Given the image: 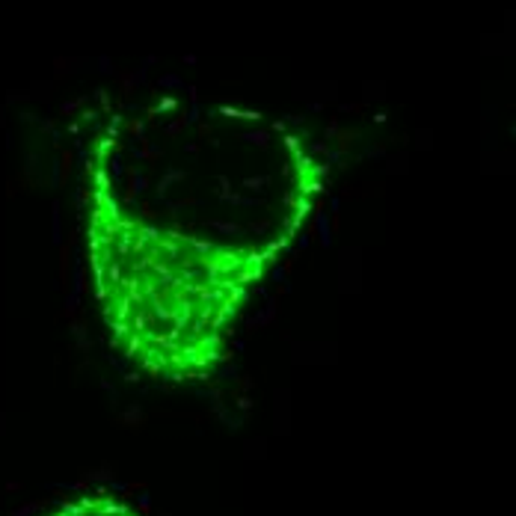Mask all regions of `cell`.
<instances>
[{"label":"cell","mask_w":516,"mask_h":516,"mask_svg":"<svg viewBox=\"0 0 516 516\" xmlns=\"http://www.w3.org/2000/svg\"><path fill=\"white\" fill-rule=\"evenodd\" d=\"M95 142L92 169L128 211L190 241L279 258L311 220L324 166L282 119L225 101L169 98L139 131Z\"/></svg>","instance_id":"6da1fadb"},{"label":"cell","mask_w":516,"mask_h":516,"mask_svg":"<svg viewBox=\"0 0 516 516\" xmlns=\"http://www.w3.org/2000/svg\"><path fill=\"white\" fill-rule=\"evenodd\" d=\"M83 241L113 347L169 383L220 368L241 309L276 267L270 255L208 246L128 211L92 169H83Z\"/></svg>","instance_id":"7a4b0ae2"},{"label":"cell","mask_w":516,"mask_h":516,"mask_svg":"<svg viewBox=\"0 0 516 516\" xmlns=\"http://www.w3.org/2000/svg\"><path fill=\"white\" fill-rule=\"evenodd\" d=\"M45 516H142V513L113 493H80L69 501H60Z\"/></svg>","instance_id":"3957f363"}]
</instances>
